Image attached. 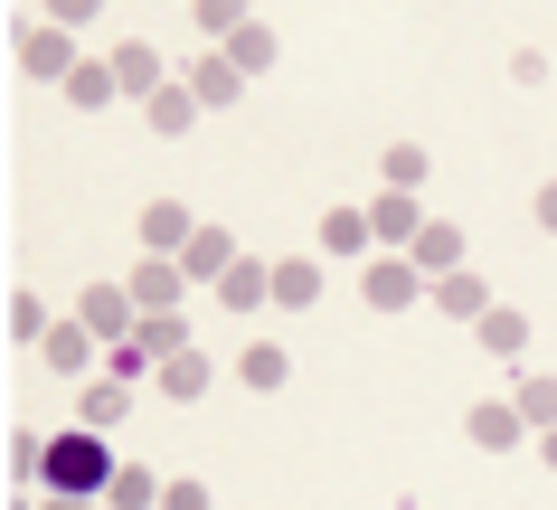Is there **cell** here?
<instances>
[{"label":"cell","mask_w":557,"mask_h":510,"mask_svg":"<svg viewBox=\"0 0 557 510\" xmlns=\"http://www.w3.org/2000/svg\"><path fill=\"white\" fill-rule=\"evenodd\" d=\"M10 463H20V473L38 482V492H114V453H104V435H58V445H38V435H20V453H10Z\"/></svg>","instance_id":"obj_1"},{"label":"cell","mask_w":557,"mask_h":510,"mask_svg":"<svg viewBox=\"0 0 557 510\" xmlns=\"http://www.w3.org/2000/svg\"><path fill=\"white\" fill-rule=\"evenodd\" d=\"M10 58H20V76H38V86H66V76H76V38L66 29H29V20H20V29H10Z\"/></svg>","instance_id":"obj_2"},{"label":"cell","mask_w":557,"mask_h":510,"mask_svg":"<svg viewBox=\"0 0 557 510\" xmlns=\"http://www.w3.org/2000/svg\"><path fill=\"white\" fill-rule=\"evenodd\" d=\"M76 322L104 340V350H123L133 331H143V302H133V284H86V302H76Z\"/></svg>","instance_id":"obj_3"},{"label":"cell","mask_w":557,"mask_h":510,"mask_svg":"<svg viewBox=\"0 0 557 510\" xmlns=\"http://www.w3.org/2000/svg\"><path fill=\"white\" fill-rule=\"evenodd\" d=\"M359 294H369V312H407V302H425L435 284L416 274V256H369V274H359Z\"/></svg>","instance_id":"obj_4"},{"label":"cell","mask_w":557,"mask_h":510,"mask_svg":"<svg viewBox=\"0 0 557 510\" xmlns=\"http://www.w3.org/2000/svg\"><path fill=\"white\" fill-rule=\"evenodd\" d=\"M369 227H379V256H407L425 237V209H416V189H379L369 199Z\"/></svg>","instance_id":"obj_5"},{"label":"cell","mask_w":557,"mask_h":510,"mask_svg":"<svg viewBox=\"0 0 557 510\" xmlns=\"http://www.w3.org/2000/svg\"><path fill=\"white\" fill-rule=\"evenodd\" d=\"M189 237H199V217L180 199H151L143 209V256H189Z\"/></svg>","instance_id":"obj_6"},{"label":"cell","mask_w":557,"mask_h":510,"mask_svg":"<svg viewBox=\"0 0 557 510\" xmlns=\"http://www.w3.org/2000/svg\"><path fill=\"white\" fill-rule=\"evenodd\" d=\"M180 284H189L180 256H143V265H133V302H143V312H180Z\"/></svg>","instance_id":"obj_7"},{"label":"cell","mask_w":557,"mask_h":510,"mask_svg":"<svg viewBox=\"0 0 557 510\" xmlns=\"http://www.w3.org/2000/svg\"><path fill=\"white\" fill-rule=\"evenodd\" d=\"M407 256H416V274H425V284H444V274H463V227L425 217V237H416Z\"/></svg>","instance_id":"obj_8"},{"label":"cell","mask_w":557,"mask_h":510,"mask_svg":"<svg viewBox=\"0 0 557 510\" xmlns=\"http://www.w3.org/2000/svg\"><path fill=\"white\" fill-rule=\"evenodd\" d=\"M114 86H123V95H143V104H151L161 86H171V76H161V48H151V38H123V48H114Z\"/></svg>","instance_id":"obj_9"},{"label":"cell","mask_w":557,"mask_h":510,"mask_svg":"<svg viewBox=\"0 0 557 510\" xmlns=\"http://www.w3.org/2000/svg\"><path fill=\"white\" fill-rule=\"evenodd\" d=\"M236 378H246L256 397H274L284 378H294V350H284V340H246V350H236Z\"/></svg>","instance_id":"obj_10"},{"label":"cell","mask_w":557,"mask_h":510,"mask_svg":"<svg viewBox=\"0 0 557 510\" xmlns=\"http://www.w3.org/2000/svg\"><path fill=\"white\" fill-rule=\"evenodd\" d=\"M322 256H379L369 209H322Z\"/></svg>","instance_id":"obj_11"},{"label":"cell","mask_w":557,"mask_h":510,"mask_svg":"<svg viewBox=\"0 0 557 510\" xmlns=\"http://www.w3.org/2000/svg\"><path fill=\"white\" fill-rule=\"evenodd\" d=\"M274 302H284V312H312V302H322V256H284V265H274Z\"/></svg>","instance_id":"obj_12"},{"label":"cell","mask_w":557,"mask_h":510,"mask_svg":"<svg viewBox=\"0 0 557 510\" xmlns=\"http://www.w3.org/2000/svg\"><path fill=\"white\" fill-rule=\"evenodd\" d=\"M133 350H143V360H151V378H161V360H180V350H189V322H180V312H143Z\"/></svg>","instance_id":"obj_13"},{"label":"cell","mask_w":557,"mask_h":510,"mask_svg":"<svg viewBox=\"0 0 557 510\" xmlns=\"http://www.w3.org/2000/svg\"><path fill=\"white\" fill-rule=\"evenodd\" d=\"M58 95H66V104H76V114H104V104H114V95H123V86H114V58H86V66H76V76H66Z\"/></svg>","instance_id":"obj_14"},{"label":"cell","mask_w":557,"mask_h":510,"mask_svg":"<svg viewBox=\"0 0 557 510\" xmlns=\"http://www.w3.org/2000/svg\"><path fill=\"white\" fill-rule=\"evenodd\" d=\"M208 114V104H199V95H189V86H161V95H151V104H143V123H151V133H161V142H180V133H189V123H199Z\"/></svg>","instance_id":"obj_15"},{"label":"cell","mask_w":557,"mask_h":510,"mask_svg":"<svg viewBox=\"0 0 557 510\" xmlns=\"http://www.w3.org/2000/svg\"><path fill=\"white\" fill-rule=\"evenodd\" d=\"M180 265H189V284H227V265H236V237H227V227H199Z\"/></svg>","instance_id":"obj_16"},{"label":"cell","mask_w":557,"mask_h":510,"mask_svg":"<svg viewBox=\"0 0 557 510\" xmlns=\"http://www.w3.org/2000/svg\"><path fill=\"white\" fill-rule=\"evenodd\" d=\"M38 350H48V369H58V378H86V369H95V331H86V322H58Z\"/></svg>","instance_id":"obj_17"},{"label":"cell","mask_w":557,"mask_h":510,"mask_svg":"<svg viewBox=\"0 0 557 510\" xmlns=\"http://www.w3.org/2000/svg\"><path fill=\"white\" fill-rule=\"evenodd\" d=\"M463 435H472L482 453H510V445L529 435V416H520V407H472V416H463Z\"/></svg>","instance_id":"obj_18"},{"label":"cell","mask_w":557,"mask_h":510,"mask_svg":"<svg viewBox=\"0 0 557 510\" xmlns=\"http://www.w3.org/2000/svg\"><path fill=\"white\" fill-rule=\"evenodd\" d=\"M218 302H227V312H256V302H274V265L236 256V265H227V284H218Z\"/></svg>","instance_id":"obj_19"},{"label":"cell","mask_w":557,"mask_h":510,"mask_svg":"<svg viewBox=\"0 0 557 510\" xmlns=\"http://www.w3.org/2000/svg\"><path fill=\"white\" fill-rule=\"evenodd\" d=\"M435 312H454V322H482V312H492V284H482V274H444L435 284Z\"/></svg>","instance_id":"obj_20"},{"label":"cell","mask_w":557,"mask_h":510,"mask_svg":"<svg viewBox=\"0 0 557 510\" xmlns=\"http://www.w3.org/2000/svg\"><path fill=\"white\" fill-rule=\"evenodd\" d=\"M472 331H482V350H492V360H520V350H529V312H510V302H492Z\"/></svg>","instance_id":"obj_21"},{"label":"cell","mask_w":557,"mask_h":510,"mask_svg":"<svg viewBox=\"0 0 557 510\" xmlns=\"http://www.w3.org/2000/svg\"><path fill=\"white\" fill-rule=\"evenodd\" d=\"M189 95H199V104H236V95H246V66L236 58H199L189 66Z\"/></svg>","instance_id":"obj_22"},{"label":"cell","mask_w":557,"mask_h":510,"mask_svg":"<svg viewBox=\"0 0 557 510\" xmlns=\"http://www.w3.org/2000/svg\"><path fill=\"white\" fill-rule=\"evenodd\" d=\"M208 378H218V369H208L199 350H180V360H161V397H180V407H199V397H208Z\"/></svg>","instance_id":"obj_23"},{"label":"cell","mask_w":557,"mask_h":510,"mask_svg":"<svg viewBox=\"0 0 557 510\" xmlns=\"http://www.w3.org/2000/svg\"><path fill=\"white\" fill-rule=\"evenodd\" d=\"M123 407H133V388H123V378H86V397H76V416H86L95 435H104V425H123Z\"/></svg>","instance_id":"obj_24"},{"label":"cell","mask_w":557,"mask_h":510,"mask_svg":"<svg viewBox=\"0 0 557 510\" xmlns=\"http://www.w3.org/2000/svg\"><path fill=\"white\" fill-rule=\"evenodd\" d=\"M218 58H236L246 76H264V66H274V29H264V20H246V29H236L227 48H218Z\"/></svg>","instance_id":"obj_25"},{"label":"cell","mask_w":557,"mask_h":510,"mask_svg":"<svg viewBox=\"0 0 557 510\" xmlns=\"http://www.w3.org/2000/svg\"><path fill=\"white\" fill-rule=\"evenodd\" d=\"M510 407L529 416V435H548V425H557V378H520V397H510Z\"/></svg>","instance_id":"obj_26"},{"label":"cell","mask_w":557,"mask_h":510,"mask_svg":"<svg viewBox=\"0 0 557 510\" xmlns=\"http://www.w3.org/2000/svg\"><path fill=\"white\" fill-rule=\"evenodd\" d=\"M104 501H114V510H161V482H151L143 463H123V473H114V492H104Z\"/></svg>","instance_id":"obj_27"},{"label":"cell","mask_w":557,"mask_h":510,"mask_svg":"<svg viewBox=\"0 0 557 510\" xmlns=\"http://www.w3.org/2000/svg\"><path fill=\"white\" fill-rule=\"evenodd\" d=\"M246 20H256V10H246V0H199V29L218 38V48H227V38L246 29Z\"/></svg>","instance_id":"obj_28"},{"label":"cell","mask_w":557,"mask_h":510,"mask_svg":"<svg viewBox=\"0 0 557 510\" xmlns=\"http://www.w3.org/2000/svg\"><path fill=\"white\" fill-rule=\"evenodd\" d=\"M379 171H387V189H425V151H416V142H397V151L379 161Z\"/></svg>","instance_id":"obj_29"},{"label":"cell","mask_w":557,"mask_h":510,"mask_svg":"<svg viewBox=\"0 0 557 510\" xmlns=\"http://www.w3.org/2000/svg\"><path fill=\"white\" fill-rule=\"evenodd\" d=\"M10 331H20V340H48L58 322H48V302H38V294H20V302H10Z\"/></svg>","instance_id":"obj_30"},{"label":"cell","mask_w":557,"mask_h":510,"mask_svg":"<svg viewBox=\"0 0 557 510\" xmlns=\"http://www.w3.org/2000/svg\"><path fill=\"white\" fill-rule=\"evenodd\" d=\"M161 510H208V482H189V473L161 482Z\"/></svg>","instance_id":"obj_31"},{"label":"cell","mask_w":557,"mask_h":510,"mask_svg":"<svg viewBox=\"0 0 557 510\" xmlns=\"http://www.w3.org/2000/svg\"><path fill=\"white\" fill-rule=\"evenodd\" d=\"M95 20V0H48V29H86Z\"/></svg>","instance_id":"obj_32"},{"label":"cell","mask_w":557,"mask_h":510,"mask_svg":"<svg viewBox=\"0 0 557 510\" xmlns=\"http://www.w3.org/2000/svg\"><path fill=\"white\" fill-rule=\"evenodd\" d=\"M38 510H95V492H38Z\"/></svg>","instance_id":"obj_33"},{"label":"cell","mask_w":557,"mask_h":510,"mask_svg":"<svg viewBox=\"0 0 557 510\" xmlns=\"http://www.w3.org/2000/svg\"><path fill=\"white\" fill-rule=\"evenodd\" d=\"M539 227H548V237H557V181L539 189Z\"/></svg>","instance_id":"obj_34"},{"label":"cell","mask_w":557,"mask_h":510,"mask_svg":"<svg viewBox=\"0 0 557 510\" xmlns=\"http://www.w3.org/2000/svg\"><path fill=\"white\" fill-rule=\"evenodd\" d=\"M529 445H539V463H548V473H557V425H548V435H529Z\"/></svg>","instance_id":"obj_35"}]
</instances>
